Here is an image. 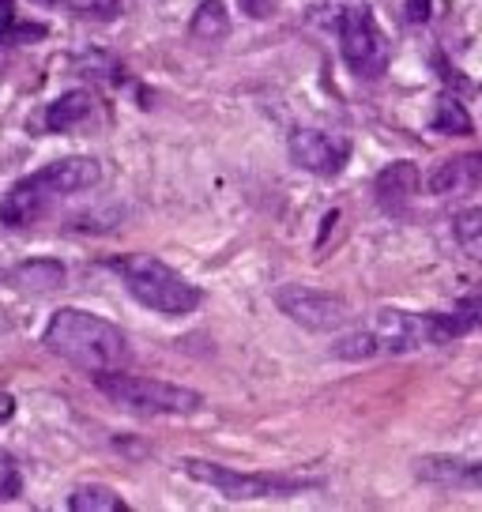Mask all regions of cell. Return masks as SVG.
<instances>
[{"mask_svg": "<svg viewBox=\"0 0 482 512\" xmlns=\"http://www.w3.org/2000/svg\"><path fill=\"white\" fill-rule=\"evenodd\" d=\"M49 351L65 358L68 366L83 369V373H110L129 362V339L125 332L110 324L106 317H95L87 309H61L53 313L42 336Z\"/></svg>", "mask_w": 482, "mask_h": 512, "instance_id": "1", "label": "cell"}, {"mask_svg": "<svg viewBox=\"0 0 482 512\" xmlns=\"http://www.w3.org/2000/svg\"><path fill=\"white\" fill-rule=\"evenodd\" d=\"M102 181V166L87 155H72V159H57L34 170L31 177L16 181L8 196L0 200V223L4 226H31L38 223L46 211H53L61 200L76 196L83 189H95Z\"/></svg>", "mask_w": 482, "mask_h": 512, "instance_id": "2", "label": "cell"}, {"mask_svg": "<svg viewBox=\"0 0 482 512\" xmlns=\"http://www.w3.org/2000/svg\"><path fill=\"white\" fill-rule=\"evenodd\" d=\"M113 268L121 272L125 287L132 290V298L144 302L147 309L162 313V317H185V313H193L196 305H200V298H204L200 287H193L185 275L174 272L170 264H162V260H155V256H147V253L121 256Z\"/></svg>", "mask_w": 482, "mask_h": 512, "instance_id": "3", "label": "cell"}, {"mask_svg": "<svg viewBox=\"0 0 482 512\" xmlns=\"http://www.w3.org/2000/svg\"><path fill=\"white\" fill-rule=\"evenodd\" d=\"M95 388L110 403L136 411V415H193L204 407V396L193 388H181L170 381H155V377H136V373H95Z\"/></svg>", "mask_w": 482, "mask_h": 512, "instance_id": "4", "label": "cell"}, {"mask_svg": "<svg viewBox=\"0 0 482 512\" xmlns=\"http://www.w3.org/2000/svg\"><path fill=\"white\" fill-rule=\"evenodd\" d=\"M377 354H407L422 347H445L452 343L445 313H403V309H381L366 324Z\"/></svg>", "mask_w": 482, "mask_h": 512, "instance_id": "5", "label": "cell"}, {"mask_svg": "<svg viewBox=\"0 0 482 512\" xmlns=\"http://www.w3.org/2000/svg\"><path fill=\"white\" fill-rule=\"evenodd\" d=\"M185 475L193 482H204L215 494L230 497V501H253V497H290L306 490L313 482L306 479H283V475H249V471H234V467L211 464V460H185Z\"/></svg>", "mask_w": 482, "mask_h": 512, "instance_id": "6", "label": "cell"}, {"mask_svg": "<svg viewBox=\"0 0 482 512\" xmlns=\"http://www.w3.org/2000/svg\"><path fill=\"white\" fill-rule=\"evenodd\" d=\"M339 49L343 61L351 64L358 76H381L388 64V42L370 8H347L339 19Z\"/></svg>", "mask_w": 482, "mask_h": 512, "instance_id": "7", "label": "cell"}, {"mask_svg": "<svg viewBox=\"0 0 482 512\" xmlns=\"http://www.w3.org/2000/svg\"><path fill=\"white\" fill-rule=\"evenodd\" d=\"M275 305H279V313H287L294 324H302L309 332H336L351 320V305L343 298L328 294V290L302 287V283L275 290Z\"/></svg>", "mask_w": 482, "mask_h": 512, "instance_id": "8", "label": "cell"}, {"mask_svg": "<svg viewBox=\"0 0 482 512\" xmlns=\"http://www.w3.org/2000/svg\"><path fill=\"white\" fill-rule=\"evenodd\" d=\"M290 159L298 162L309 174L332 177L339 174L347 159H351V144L336 136V132H321V128H298L290 136Z\"/></svg>", "mask_w": 482, "mask_h": 512, "instance_id": "9", "label": "cell"}, {"mask_svg": "<svg viewBox=\"0 0 482 512\" xmlns=\"http://www.w3.org/2000/svg\"><path fill=\"white\" fill-rule=\"evenodd\" d=\"M418 192V166L415 162H392L385 166L377 181H373V196H377V204L388 211H400L407 208L411 200H415Z\"/></svg>", "mask_w": 482, "mask_h": 512, "instance_id": "10", "label": "cell"}, {"mask_svg": "<svg viewBox=\"0 0 482 512\" xmlns=\"http://www.w3.org/2000/svg\"><path fill=\"white\" fill-rule=\"evenodd\" d=\"M479 174H482V155H460V159H449L445 166H437L434 177H430V189L441 192V196L475 192L479 189Z\"/></svg>", "mask_w": 482, "mask_h": 512, "instance_id": "11", "label": "cell"}, {"mask_svg": "<svg viewBox=\"0 0 482 512\" xmlns=\"http://www.w3.org/2000/svg\"><path fill=\"white\" fill-rule=\"evenodd\" d=\"M91 117H95V98L87 95V91H68V95H61L57 102H49L46 128L49 132H76V128H83Z\"/></svg>", "mask_w": 482, "mask_h": 512, "instance_id": "12", "label": "cell"}, {"mask_svg": "<svg viewBox=\"0 0 482 512\" xmlns=\"http://www.w3.org/2000/svg\"><path fill=\"white\" fill-rule=\"evenodd\" d=\"M12 283L19 290H31V294H49V290L65 287V264H57V260L19 264L16 272H12Z\"/></svg>", "mask_w": 482, "mask_h": 512, "instance_id": "13", "label": "cell"}, {"mask_svg": "<svg viewBox=\"0 0 482 512\" xmlns=\"http://www.w3.org/2000/svg\"><path fill=\"white\" fill-rule=\"evenodd\" d=\"M418 475L445 486H471L482 490V464H464V460H422Z\"/></svg>", "mask_w": 482, "mask_h": 512, "instance_id": "14", "label": "cell"}, {"mask_svg": "<svg viewBox=\"0 0 482 512\" xmlns=\"http://www.w3.org/2000/svg\"><path fill=\"white\" fill-rule=\"evenodd\" d=\"M189 34L196 42H223L230 34V16H226L223 0H204L189 23Z\"/></svg>", "mask_w": 482, "mask_h": 512, "instance_id": "15", "label": "cell"}, {"mask_svg": "<svg viewBox=\"0 0 482 512\" xmlns=\"http://www.w3.org/2000/svg\"><path fill=\"white\" fill-rule=\"evenodd\" d=\"M46 38L42 23H23L12 8V0H0V46H19V42H34Z\"/></svg>", "mask_w": 482, "mask_h": 512, "instance_id": "16", "label": "cell"}, {"mask_svg": "<svg viewBox=\"0 0 482 512\" xmlns=\"http://www.w3.org/2000/svg\"><path fill=\"white\" fill-rule=\"evenodd\" d=\"M72 512H125L129 505L121 501V494H113L110 486H80L76 494L68 497Z\"/></svg>", "mask_w": 482, "mask_h": 512, "instance_id": "17", "label": "cell"}, {"mask_svg": "<svg viewBox=\"0 0 482 512\" xmlns=\"http://www.w3.org/2000/svg\"><path fill=\"white\" fill-rule=\"evenodd\" d=\"M434 128L437 132H449V136H467L471 132V117H467V110L456 98H441L434 113Z\"/></svg>", "mask_w": 482, "mask_h": 512, "instance_id": "18", "label": "cell"}, {"mask_svg": "<svg viewBox=\"0 0 482 512\" xmlns=\"http://www.w3.org/2000/svg\"><path fill=\"white\" fill-rule=\"evenodd\" d=\"M445 320H449L452 339L467 336V332H479V328H482V294H479V298H467V302H460L452 313H445Z\"/></svg>", "mask_w": 482, "mask_h": 512, "instance_id": "19", "label": "cell"}, {"mask_svg": "<svg viewBox=\"0 0 482 512\" xmlns=\"http://www.w3.org/2000/svg\"><path fill=\"white\" fill-rule=\"evenodd\" d=\"M456 238H460L467 253L482 260V208H471L456 219Z\"/></svg>", "mask_w": 482, "mask_h": 512, "instance_id": "20", "label": "cell"}, {"mask_svg": "<svg viewBox=\"0 0 482 512\" xmlns=\"http://www.w3.org/2000/svg\"><path fill=\"white\" fill-rule=\"evenodd\" d=\"M23 490V471H19L16 456L0 448V501H12Z\"/></svg>", "mask_w": 482, "mask_h": 512, "instance_id": "21", "label": "cell"}, {"mask_svg": "<svg viewBox=\"0 0 482 512\" xmlns=\"http://www.w3.org/2000/svg\"><path fill=\"white\" fill-rule=\"evenodd\" d=\"M65 4L83 19H113L121 12V0H65Z\"/></svg>", "mask_w": 482, "mask_h": 512, "instance_id": "22", "label": "cell"}, {"mask_svg": "<svg viewBox=\"0 0 482 512\" xmlns=\"http://www.w3.org/2000/svg\"><path fill=\"white\" fill-rule=\"evenodd\" d=\"M241 4V12L249 19H264V16H272V0H238Z\"/></svg>", "mask_w": 482, "mask_h": 512, "instance_id": "23", "label": "cell"}, {"mask_svg": "<svg viewBox=\"0 0 482 512\" xmlns=\"http://www.w3.org/2000/svg\"><path fill=\"white\" fill-rule=\"evenodd\" d=\"M426 8H430V0H411V4H407V19H411V23H422V19L430 16Z\"/></svg>", "mask_w": 482, "mask_h": 512, "instance_id": "24", "label": "cell"}, {"mask_svg": "<svg viewBox=\"0 0 482 512\" xmlns=\"http://www.w3.org/2000/svg\"><path fill=\"white\" fill-rule=\"evenodd\" d=\"M12 415H16V400L8 392H0V422H8Z\"/></svg>", "mask_w": 482, "mask_h": 512, "instance_id": "25", "label": "cell"}, {"mask_svg": "<svg viewBox=\"0 0 482 512\" xmlns=\"http://www.w3.org/2000/svg\"><path fill=\"white\" fill-rule=\"evenodd\" d=\"M31 4H38V8H49V4H57V0H31Z\"/></svg>", "mask_w": 482, "mask_h": 512, "instance_id": "26", "label": "cell"}, {"mask_svg": "<svg viewBox=\"0 0 482 512\" xmlns=\"http://www.w3.org/2000/svg\"><path fill=\"white\" fill-rule=\"evenodd\" d=\"M479 189H482V174H479Z\"/></svg>", "mask_w": 482, "mask_h": 512, "instance_id": "27", "label": "cell"}]
</instances>
